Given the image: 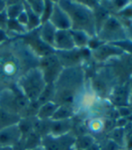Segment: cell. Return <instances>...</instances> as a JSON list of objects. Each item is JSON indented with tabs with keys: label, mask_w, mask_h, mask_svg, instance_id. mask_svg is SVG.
Masks as SVG:
<instances>
[{
	"label": "cell",
	"mask_w": 132,
	"mask_h": 150,
	"mask_svg": "<svg viewBox=\"0 0 132 150\" xmlns=\"http://www.w3.org/2000/svg\"><path fill=\"white\" fill-rule=\"evenodd\" d=\"M58 5L68 16L73 30L95 34V19L92 12L83 5L71 1H59Z\"/></svg>",
	"instance_id": "1"
},
{
	"label": "cell",
	"mask_w": 132,
	"mask_h": 150,
	"mask_svg": "<svg viewBox=\"0 0 132 150\" xmlns=\"http://www.w3.org/2000/svg\"><path fill=\"white\" fill-rule=\"evenodd\" d=\"M23 59L11 50L0 53V93L22 76Z\"/></svg>",
	"instance_id": "2"
},
{
	"label": "cell",
	"mask_w": 132,
	"mask_h": 150,
	"mask_svg": "<svg viewBox=\"0 0 132 150\" xmlns=\"http://www.w3.org/2000/svg\"><path fill=\"white\" fill-rule=\"evenodd\" d=\"M22 93L31 103L37 102L46 87L43 74L39 67H33L25 72L17 81Z\"/></svg>",
	"instance_id": "3"
},
{
	"label": "cell",
	"mask_w": 132,
	"mask_h": 150,
	"mask_svg": "<svg viewBox=\"0 0 132 150\" xmlns=\"http://www.w3.org/2000/svg\"><path fill=\"white\" fill-rule=\"evenodd\" d=\"M40 69L43 74L44 80L47 85H52V83L58 79L60 75L61 65L59 61L56 54H49V55L42 57L40 59Z\"/></svg>",
	"instance_id": "4"
},
{
	"label": "cell",
	"mask_w": 132,
	"mask_h": 150,
	"mask_svg": "<svg viewBox=\"0 0 132 150\" xmlns=\"http://www.w3.org/2000/svg\"><path fill=\"white\" fill-rule=\"evenodd\" d=\"M74 142L68 136H52L48 134L42 139V146L44 150H68Z\"/></svg>",
	"instance_id": "5"
},
{
	"label": "cell",
	"mask_w": 132,
	"mask_h": 150,
	"mask_svg": "<svg viewBox=\"0 0 132 150\" xmlns=\"http://www.w3.org/2000/svg\"><path fill=\"white\" fill-rule=\"evenodd\" d=\"M22 132L18 123L0 129V146L15 147L21 140Z\"/></svg>",
	"instance_id": "6"
},
{
	"label": "cell",
	"mask_w": 132,
	"mask_h": 150,
	"mask_svg": "<svg viewBox=\"0 0 132 150\" xmlns=\"http://www.w3.org/2000/svg\"><path fill=\"white\" fill-rule=\"evenodd\" d=\"M102 26V31L100 34V37L102 40L114 42L115 40L124 38V33L122 31L121 25L117 19L113 17L108 18Z\"/></svg>",
	"instance_id": "7"
},
{
	"label": "cell",
	"mask_w": 132,
	"mask_h": 150,
	"mask_svg": "<svg viewBox=\"0 0 132 150\" xmlns=\"http://www.w3.org/2000/svg\"><path fill=\"white\" fill-rule=\"evenodd\" d=\"M49 21L57 30H69L71 28V23L68 16L58 4L53 5Z\"/></svg>",
	"instance_id": "8"
},
{
	"label": "cell",
	"mask_w": 132,
	"mask_h": 150,
	"mask_svg": "<svg viewBox=\"0 0 132 150\" xmlns=\"http://www.w3.org/2000/svg\"><path fill=\"white\" fill-rule=\"evenodd\" d=\"M53 48L59 50H70L75 48V43L69 30H57Z\"/></svg>",
	"instance_id": "9"
},
{
	"label": "cell",
	"mask_w": 132,
	"mask_h": 150,
	"mask_svg": "<svg viewBox=\"0 0 132 150\" xmlns=\"http://www.w3.org/2000/svg\"><path fill=\"white\" fill-rule=\"evenodd\" d=\"M56 56L58 57L60 65L71 66L79 61L82 54L81 51L73 49L70 50H58Z\"/></svg>",
	"instance_id": "10"
},
{
	"label": "cell",
	"mask_w": 132,
	"mask_h": 150,
	"mask_svg": "<svg viewBox=\"0 0 132 150\" xmlns=\"http://www.w3.org/2000/svg\"><path fill=\"white\" fill-rule=\"evenodd\" d=\"M56 32H57V29L51 24V23L49 21H48V22L42 23V28L39 31V35L43 42H45L46 44L53 48Z\"/></svg>",
	"instance_id": "11"
},
{
	"label": "cell",
	"mask_w": 132,
	"mask_h": 150,
	"mask_svg": "<svg viewBox=\"0 0 132 150\" xmlns=\"http://www.w3.org/2000/svg\"><path fill=\"white\" fill-rule=\"evenodd\" d=\"M70 129V121L68 120H52L49 124V131L52 136H62Z\"/></svg>",
	"instance_id": "12"
},
{
	"label": "cell",
	"mask_w": 132,
	"mask_h": 150,
	"mask_svg": "<svg viewBox=\"0 0 132 150\" xmlns=\"http://www.w3.org/2000/svg\"><path fill=\"white\" fill-rule=\"evenodd\" d=\"M58 107H59V105L53 102H47L39 108V112H38L37 116L40 120H46L47 119L51 118L53 116Z\"/></svg>",
	"instance_id": "13"
},
{
	"label": "cell",
	"mask_w": 132,
	"mask_h": 150,
	"mask_svg": "<svg viewBox=\"0 0 132 150\" xmlns=\"http://www.w3.org/2000/svg\"><path fill=\"white\" fill-rule=\"evenodd\" d=\"M20 116L9 113L0 108V129L19 123Z\"/></svg>",
	"instance_id": "14"
},
{
	"label": "cell",
	"mask_w": 132,
	"mask_h": 150,
	"mask_svg": "<svg viewBox=\"0 0 132 150\" xmlns=\"http://www.w3.org/2000/svg\"><path fill=\"white\" fill-rule=\"evenodd\" d=\"M122 51L118 47H111L109 45H102L99 46L95 50V56L99 59H103L110 55H116V54H121Z\"/></svg>",
	"instance_id": "15"
},
{
	"label": "cell",
	"mask_w": 132,
	"mask_h": 150,
	"mask_svg": "<svg viewBox=\"0 0 132 150\" xmlns=\"http://www.w3.org/2000/svg\"><path fill=\"white\" fill-rule=\"evenodd\" d=\"M12 5L6 6V12L7 13L8 19H16L20 13L24 10L23 2H12Z\"/></svg>",
	"instance_id": "16"
},
{
	"label": "cell",
	"mask_w": 132,
	"mask_h": 150,
	"mask_svg": "<svg viewBox=\"0 0 132 150\" xmlns=\"http://www.w3.org/2000/svg\"><path fill=\"white\" fill-rule=\"evenodd\" d=\"M108 12L106 9H104L102 6H96L95 13H94V19H95V23H96V28L98 30L101 29V26L104 24V23L106 22V20L108 19Z\"/></svg>",
	"instance_id": "17"
},
{
	"label": "cell",
	"mask_w": 132,
	"mask_h": 150,
	"mask_svg": "<svg viewBox=\"0 0 132 150\" xmlns=\"http://www.w3.org/2000/svg\"><path fill=\"white\" fill-rule=\"evenodd\" d=\"M72 115V110L69 106L67 105H61L59 106L56 112H54L53 116L51 117L52 120H68Z\"/></svg>",
	"instance_id": "18"
},
{
	"label": "cell",
	"mask_w": 132,
	"mask_h": 150,
	"mask_svg": "<svg viewBox=\"0 0 132 150\" xmlns=\"http://www.w3.org/2000/svg\"><path fill=\"white\" fill-rule=\"evenodd\" d=\"M128 92L126 87H119L114 91L112 100L118 105H125L127 103Z\"/></svg>",
	"instance_id": "19"
},
{
	"label": "cell",
	"mask_w": 132,
	"mask_h": 150,
	"mask_svg": "<svg viewBox=\"0 0 132 150\" xmlns=\"http://www.w3.org/2000/svg\"><path fill=\"white\" fill-rule=\"evenodd\" d=\"M69 32L73 38L75 46H85L87 43V36L85 33L76 30H69Z\"/></svg>",
	"instance_id": "20"
},
{
	"label": "cell",
	"mask_w": 132,
	"mask_h": 150,
	"mask_svg": "<svg viewBox=\"0 0 132 150\" xmlns=\"http://www.w3.org/2000/svg\"><path fill=\"white\" fill-rule=\"evenodd\" d=\"M27 4L29 5V7L35 15L38 16L39 17H41L44 10V4H45L44 1H41V0L33 1V0H31V1H27Z\"/></svg>",
	"instance_id": "21"
},
{
	"label": "cell",
	"mask_w": 132,
	"mask_h": 150,
	"mask_svg": "<svg viewBox=\"0 0 132 150\" xmlns=\"http://www.w3.org/2000/svg\"><path fill=\"white\" fill-rule=\"evenodd\" d=\"M44 10L42 12V15L40 17V20H41V23H44L46 22L49 21L50 15H51V12H52V8H53V2H50V1H44Z\"/></svg>",
	"instance_id": "22"
},
{
	"label": "cell",
	"mask_w": 132,
	"mask_h": 150,
	"mask_svg": "<svg viewBox=\"0 0 132 150\" xmlns=\"http://www.w3.org/2000/svg\"><path fill=\"white\" fill-rule=\"evenodd\" d=\"M7 29L13 32H16L17 33H24L25 27L20 24L16 19H9L7 23Z\"/></svg>",
	"instance_id": "23"
},
{
	"label": "cell",
	"mask_w": 132,
	"mask_h": 150,
	"mask_svg": "<svg viewBox=\"0 0 132 150\" xmlns=\"http://www.w3.org/2000/svg\"><path fill=\"white\" fill-rule=\"evenodd\" d=\"M76 144L79 149H88L91 146H93V139L87 136H84L78 139Z\"/></svg>",
	"instance_id": "24"
},
{
	"label": "cell",
	"mask_w": 132,
	"mask_h": 150,
	"mask_svg": "<svg viewBox=\"0 0 132 150\" xmlns=\"http://www.w3.org/2000/svg\"><path fill=\"white\" fill-rule=\"evenodd\" d=\"M112 44L117 46L119 49L126 50L132 54V42H130V40H117V42H114Z\"/></svg>",
	"instance_id": "25"
},
{
	"label": "cell",
	"mask_w": 132,
	"mask_h": 150,
	"mask_svg": "<svg viewBox=\"0 0 132 150\" xmlns=\"http://www.w3.org/2000/svg\"><path fill=\"white\" fill-rule=\"evenodd\" d=\"M8 16L6 10L0 13V30L6 31L7 29V23H8Z\"/></svg>",
	"instance_id": "26"
},
{
	"label": "cell",
	"mask_w": 132,
	"mask_h": 150,
	"mask_svg": "<svg viewBox=\"0 0 132 150\" xmlns=\"http://www.w3.org/2000/svg\"><path fill=\"white\" fill-rule=\"evenodd\" d=\"M113 139L116 144H122L123 143V129H119L113 132Z\"/></svg>",
	"instance_id": "27"
},
{
	"label": "cell",
	"mask_w": 132,
	"mask_h": 150,
	"mask_svg": "<svg viewBox=\"0 0 132 150\" xmlns=\"http://www.w3.org/2000/svg\"><path fill=\"white\" fill-rule=\"evenodd\" d=\"M17 22L22 24L23 26L26 27L27 26V23H28V16H27V13H26L25 10H23L21 13H20V16L16 18Z\"/></svg>",
	"instance_id": "28"
},
{
	"label": "cell",
	"mask_w": 132,
	"mask_h": 150,
	"mask_svg": "<svg viewBox=\"0 0 132 150\" xmlns=\"http://www.w3.org/2000/svg\"><path fill=\"white\" fill-rule=\"evenodd\" d=\"M116 146H117V144H116L114 141H110V142L108 143L106 148H107V150H114V148H115Z\"/></svg>",
	"instance_id": "29"
},
{
	"label": "cell",
	"mask_w": 132,
	"mask_h": 150,
	"mask_svg": "<svg viewBox=\"0 0 132 150\" xmlns=\"http://www.w3.org/2000/svg\"><path fill=\"white\" fill-rule=\"evenodd\" d=\"M6 40V34L4 31L0 30V44H1L3 42H5V40Z\"/></svg>",
	"instance_id": "30"
},
{
	"label": "cell",
	"mask_w": 132,
	"mask_h": 150,
	"mask_svg": "<svg viewBox=\"0 0 132 150\" xmlns=\"http://www.w3.org/2000/svg\"><path fill=\"white\" fill-rule=\"evenodd\" d=\"M123 15H125L126 16H132V7H128L126 10H124Z\"/></svg>",
	"instance_id": "31"
},
{
	"label": "cell",
	"mask_w": 132,
	"mask_h": 150,
	"mask_svg": "<svg viewBox=\"0 0 132 150\" xmlns=\"http://www.w3.org/2000/svg\"><path fill=\"white\" fill-rule=\"evenodd\" d=\"M6 8V1H0V13L4 12Z\"/></svg>",
	"instance_id": "32"
},
{
	"label": "cell",
	"mask_w": 132,
	"mask_h": 150,
	"mask_svg": "<svg viewBox=\"0 0 132 150\" xmlns=\"http://www.w3.org/2000/svg\"><path fill=\"white\" fill-rule=\"evenodd\" d=\"M121 114L123 115V116L128 115V114H129V111L128 110L127 108H121Z\"/></svg>",
	"instance_id": "33"
},
{
	"label": "cell",
	"mask_w": 132,
	"mask_h": 150,
	"mask_svg": "<svg viewBox=\"0 0 132 150\" xmlns=\"http://www.w3.org/2000/svg\"><path fill=\"white\" fill-rule=\"evenodd\" d=\"M0 150H14V147H11V146H0Z\"/></svg>",
	"instance_id": "34"
},
{
	"label": "cell",
	"mask_w": 132,
	"mask_h": 150,
	"mask_svg": "<svg viewBox=\"0 0 132 150\" xmlns=\"http://www.w3.org/2000/svg\"><path fill=\"white\" fill-rule=\"evenodd\" d=\"M128 147L132 149V136L130 137V139H129V141H128Z\"/></svg>",
	"instance_id": "35"
},
{
	"label": "cell",
	"mask_w": 132,
	"mask_h": 150,
	"mask_svg": "<svg viewBox=\"0 0 132 150\" xmlns=\"http://www.w3.org/2000/svg\"><path fill=\"white\" fill-rule=\"evenodd\" d=\"M32 150H44V149H43V147L42 146H37V147H35V148H33Z\"/></svg>",
	"instance_id": "36"
},
{
	"label": "cell",
	"mask_w": 132,
	"mask_h": 150,
	"mask_svg": "<svg viewBox=\"0 0 132 150\" xmlns=\"http://www.w3.org/2000/svg\"><path fill=\"white\" fill-rule=\"evenodd\" d=\"M129 30H130V33H131V34H132V26L129 27Z\"/></svg>",
	"instance_id": "37"
}]
</instances>
